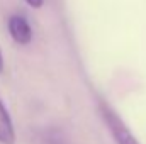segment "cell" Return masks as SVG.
I'll use <instances>...</instances> for the list:
<instances>
[{"instance_id":"obj_1","label":"cell","mask_w":146,"mask_h":144,"mask_svg":"<svg viewBox=\"0 0 146 144\" xmlns=\"http://www.w3.org/2000/svg\"><path fill=\"white\" fill-rule=\"evenodd\" d=\"M100 115H102L106 126L109 127L115 144H139V141L133 136V132L126 127V124L122 122V119L109 105H106V104L100 105Z\"/></svg>"},{"instance_id":"obj_2","label":"cell","mask_w":146,"mask_h":144,"mask_svg":"<svg viewBox=\"0 0 146 144\" xmlns=\"http://www.w3.org/2000/svg\"><path fill=\"white\" fill-rule=\"evenodd\" d=\"M7 29H9V34L12 37L14 42L21 44V46H26L33 41V29H31V24L27 22V19L21 14H14L9 17L7 20Z\"/></svg>"},{"instance_id":"obj_3","label":"cell","mask_w":146,"mask_h":144,"mask_svg":"<svg viewBox=\"0 0 146 144\" xmlns=\"http://www.w3.org/2000/svg\"><path fill=\"white\" fill-rule=\"evenodd\" d=\"M0 144H15V127L0 97Z\"/></svg>"},{"instance_id":"obj_4","label":"cell","mask_w":146,"mask_h":144,"mask_svg":"<svg viewBox=\"0 0 146 144\" xmlns=\"http://www.w3.org/2000/svg\"><path fill=\"white\" fill-rule=\"evenodd\" d=\"M26 3L29 7H33V9H39V7H42L44 0H26Z\"/></svg>"},{"instance_id":"obj_5","label":"cell","mask_w":146,"mask_h":144,"mask_svg":"<svg viewBox=\"0 0 146 144\" xmlns=\"http://www.w3.org/2000/svg\"><path fill=\"white\" fill-rule=\"evenodd\" d=\"M3 68H5V61H3V53H2V48H0V75L3 73Z\"/></svg>"}]
</instances>
